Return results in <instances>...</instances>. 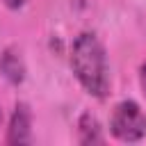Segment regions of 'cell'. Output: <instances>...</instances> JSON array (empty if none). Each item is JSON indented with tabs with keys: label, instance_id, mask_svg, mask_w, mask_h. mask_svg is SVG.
<instances>
[{
	"label": "cell",
	"instance_id": "6da1fadb",
	"mask_svg": "<svg viewBox=\"0 0 146 146\" xmlns=\"http://www.w3.org/2000/svg\"><path fill=\"white\" fill-rule=\"evenodd\" d=\"M71 68L82 89L96 98L110 94V68L105 48L94 32H80L71 46Z\"/></svg>",
	"mask_w": 146,
	"mask_h": 146
},
{
	"label": "cell",
	"instance_id": "7a4b0ae2",
	"mask_svg": "<svg viewBox=\"0 0 146 146\" xmlns=\"http://www.w3.org/2000/svg\"><path fill=\"white\" fill-rule=\"evenodd\" d=\"M110 132L119 141H139L146 135V114L135 100H121L112 112Z\"/></svg>",
	"mask_w": 146,
	"mask_h": 146
},
{
	"label": "cell",
	"instance_id": "3957f363",
	"mask_svg": "<svg viewBox=\"0 0 146 146\" xmlns=\"http://www.w3.org/2000/svg\"><path fill=\"white\" fill-rule=\"evenodd\" d=\"M7 144L11 146H21V144H30L32 141V112L25 103H18L14 107V114L9 119L7 125Z\"/></svg>",
	"mask_w": 146,
	"mask_h": 146
},
{
	"label": "cell",
	"instance_id": "277c9868",
	"mask_svg": "<svg viewBox=\"0 0 146 146\" xmlns=\"http://www.w3.org/2000/svg\"><path fill=\"white\" fill-rule=\"evenodd\" d=\"M0 73H2L11 84H21V82H23V78H25V66H23L21 55H18L14 48H7V50L0 55Z\"/></svg>",
	"mask_w": 146,
	"mask_h": 146
},
{
	"label": "cell",
	"instance_id": "5b68a950",
	"mask_svg": "<svg viewBox=\"0 0 146 146\" xmlns=\"http://www.w3.org/2000/svg\"><path fill=\"white\" fill-rule=\"evenodd\" d=\"M78 139H80V144H103L105 141L100 123L91 112H84L80 116V121H78Z\"/></svg>",
	"mask_w": 146,
	"mask_h": 146
},
{
	"label": "cell",
	"instance_id": "8992f818",
	"mask_svg": "<svg viewBox=\"0 0 146 146\" xmlns=\"http://www.w3.org/2000/svg\"><path fill=\"white\" fill-rule=\"evenodd\" d=\"M2 2H5V7H7V9H21L27 0H2Z\"/></svg>",
	"mask_w": 146,
	"mask_h": 146
},
{
	"label": "cell",
	"instance_id": "52a82bcc",
	"mask_svg": "<svg viewBox=\"0 0 146 146\" xmlns=\"http://www.w3.org/2000/svg\"><path fill=\"white\" fill-rule=\"evenodd\" d=\"M139 84H141V94L146 96V64L139 68Z\"/></svg>",
	"mask_w": 146,
	"mask_h": 146
}]
</instances>
